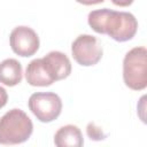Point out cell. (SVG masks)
Masks as SVG:
<instances>
[{"label": "cell", "instance_id": "cell-1", "mask_svg": "<svg viewBox=\"0 0 147 147\" xmlns=\"http://www.w3.org/2000/svg\"><path fill=\"white\" fill-rule=\"evenodd\" d=\"M87 22L95 32L108 34L119 42L132 39L138 30V21L134 15L108 8L92 10L87 16Z\"/></svg>", "mask_w": 147, "mask_h": 147}, {"label": "cell", "instance_id": "cell-2", "mask_svg": "<svg viewBox=\"0 0 147 147\" xmlns=\"http://www.w3.org/2000/svg\"><path fill=\"white\" fill-rule=\"evenodd\" d=\"M33 132L31 118L18 108L7 111L0 118V144L17 145L25 142Z\"/></svg>", "mask_w": 147, "mask_h": 147}, {"label": "cell", "instance_id": "cell-3", "mask_svg": "<svg viewBox=\"0 0 147 147\" xmlns=\"http://www.w3.org/2000/svg\"><path fill=\"white\" fill-rule=\"evenodd\" d=\"M123 80L134 91L147 86V51L144 46L130 49L123 60Z\"/></svg>", "mask_w": 147, "mask_h": 147}, {"label": "cell", "instance_id": "cell-4", "mask_svg": "<svg viewBox=\"0 0 147 147\" xmlns=\"http://www.w3.org/2000/svg\"><path fill=\"white\" fill-rule=\"evenodd\" d=\"M29 109L42 123L56 119L62 111V100L53 92H37L29 98Z\"/></svg>", "mask_w": 147, "mask_h": 147}, {"label": "cell", "instance_id": "cell-5", "mask_svg": "<svg viewBox=\"0 0 147 147\" xmlns=\"http://www.w3.org/2000/svg\"><path fill=\"white\" fill-rule=\"evenodd\" d=\"M71 53L75 61L84 67L96 64L102 57V46L99 40L91 34L78 36L72 45Z\"/></svg>", "mask_w": 147, "mask_h": 147}, {"label": "cell", "instance_id": "cell-6", "mask_svg": "<svg viewBox=\"0 0 147 147\" xmlns=\"http://www.w3.org/2000/svg\"><path fill=\"white\" fill-rule=\"evenodd\" d=\"M9 42L13 52L23 57L33 55L39 49L40 44L37 32L25 25L16 26L10 32Z\"/></svg>", "mask_w": 147, "mask_h": 147}, {"label": "cell", "instance_id": "cell-7", "mask_svg": "<svg viewBox=\"0 0 147 147\" xmlns=\"http://www.w3.org/2000/svg\"><path fill=\"white\" fill-rule=\"evenodd\" d=\"M46 70L54 82L67 78L71 72V63L69 57L59 51H52L42 57Z\"/></svg>", "mask_w": 147, "mask_h": 147}, {"label": "cell", "instance_id": "cell-8", "mask_svg": "<svg viewBox=\"0 0 147 147\" xmlns=\"http://www.w3.org/2000/svg\"><path fill=\"white\" fill-rule=\"evenodd\" d=\"M25 78L31 86H49L54 83L46 70L42 57L34 59L28 64L25 70Z\"/></svg>", "mask_w": 147, "mask_h": 147}, {"label": "cell", "instance_id": "cell-9", "mask_svg": "<svg viewBox=\"0 0 147 147\" xmlns=\"http://www.w3.org/2000/svg\"><path fill=\"white\" fill-rule=\"evenodd\" d=\"M54 144L57 147H80L84 144L80 129L68 124L60 127L54 136Z\"/></svg>", "mask_w": 147, "mask_h": 147}, {"label": "cell", "instance_id": "cell-10", "mask_svg": "<svg viewBox=\"0 0 147 147\" xmlns=\"http://www.w3.org/2000/svg\"><path fill=\"white\" fill-rule=\"evenodd\" d=\"M22 64L16 59H6L0 63V83L15 86L22 82Z\"/></svg>", "mask_w": 147, "mask_h": 147}, {"label": "cell", "instance_id": "cell-11", "mask_svg": "<svg viewBox=\"0 0 147 147\" xmlns=\"http://www.w3.org/2000/svg\"><path fill=\"white\" fill-rule=\"evenodd\" d=\"M86 133H87V136H88V138L91 140H95V141L103 140L106 138V134L103 133V131L101 130V127L96 126L92 122L87 124V126H86Z\"/></svg>", "mask_w": 147, "mask_h": 147}, {"label": "cell", "instance_id": "cell-12", "mask_svg": "<svg viewBox=\"0 0 147 147\" xmlns=\"http://www.w3.org/2000/svg\"><path fill=\"white\" fill-rule=\"evenodd\" d=\"M7 100H8V94H7L6 90L0 86V108H2V107L6 106Z\"/></svg>", "mask_w": 147, "mask_h": 147}, {"label": "cell", "instance_id": "cell-13", "mask_svg": "<svg viewBox=\"0 0 147 147\" xmlns=\"http://www.w3.org/2000/svg\"><path fill=\"white\" fill-rule=\"evenodd\" d=\"M111 2L119 7H127L133 2V0H111Z\"/></svg>", "mask_w": 147, "mask_h": 147}, {"label": "cell", "instance_id": "cell-14", "mask_svg": "<svg viewBox=\"0 0 147 147\" xmlns=\"http://www.w3.org/2000/svg\"><path fill=\"white\" fill-rule=\"evenodd\" d=\"M77 2L82 3V5H86V6H91V5H98L103 2L105 0H76Z\"/></svg>", "mask_w": 147, "mask_h": 147}]
</instances>
